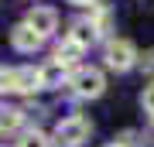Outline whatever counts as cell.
<instances>
[{
  "mask_svg": "<svg viewBox=\"0 0 154 147\" xmlns=\"http://www.w3.org/2000/svg\"><path fill=\"white\" fill-rule=\"evenodd\" d=\"M65 82H69V89H72L79 99H99V96L106 93V75H103V69H96V65H79V69H72Z\"/></svg>",
  "mask_w": 154,
  "mask_h": 147,
  "instance_id": "1",
  "label": "cell"
},
{
  "mask_svg": "<svg viewBox=\"0 0 154 147\" xmlns=\"http://www.w3.org/2000/svg\"><path fill=\"white\" fill-rule=\"evenodd\" d=\"M137 58H140V51H137V44H134L130 38H106V48H103L106 69H113V72H130L134 65H137Z\"/></svg>",
  "mask_w": 154,
  "mask_h": 147,
  "instance_id": "2",
  "label": "cell"
},
{
  "mask_svg": "<svg viewBox=\"0 0 154 147\" xmlns=\"http://www.w3.org/2000/svg\"><path fill=\"white\" fill-rule=\"evenodd\" d=\"M89 133H93V123L86 116H69V120H62L55 127V144L58 147H82L89 140Z\"/></svg>",
  "mask_w": 154,
  "mask_h": 147,
  "instance_id": "3",
  "label": "cell"
},
{
  "mask_svg": "<svg viewBox=\"0 0 154 147\" xmlns=\"http://www.w3.org/2000/svg\"><path fill=\"white\" fill-rule=\"evenodd\" d=\"M24 24L31 27V31H38L45 41L51 38V34H58V11L55 7H48V4H34L28 17H24Z\"/></svg>",
  "mask_w": 154,
  "mask_h": 147,
  "instance_id": "4",
  "label": "cell"
},
{
  "mask_svg": "<svg viewBox=\"0 0 154 147\" xmlns=\"http://www.w3.org/2000/svg\"><path fill=\"white\" fill-rule=\"evenodd\" d=\"M11 44H14V51H21V55H34L45 44V38L21 21V24H14V31H11Z\"/></svg>",
  "mask_w": 154,
  "mask_h": 147,
  "instance_id": "5",
  "label": "cell"
},
{
  "mask_svg": "<svg viewBox=\"0 0 154 147\" xmlns=\"http://www.w3.org/2000/svg\"><path fill=\"white\" fill-rule=\"evenodd\" d=\"M86 21L93 24L96 38H106V34H110V27H113V11H110V4H103V0H93V4H89Z\"/></svg>",
  "mask_w": 154,
  "mask_h": 147,
  "instance_id": "6",
  "label": "cell"
},
{
  "mask_svg": "<svg viewBox=\"0 0 154 147\" xmlns=\"http://www.w3.org/2000/svg\"><path fill=\"white\" fill-rule=\"evenodd\" d=\"M41 89V72L34 65H21L14 69V93H24V96H34Z\"/></svg>",
  "mask_w": 154,
  "mask_h": 147,
  "instance_id": "7",
  "label": "cell"
},
{
  "mask_svg": "<svg viewBox=\"0 0 154 147\" xmlns=\"http://www.w3.org/2000/svg\"><path fill=\"white\" fill-rule=\"evenodd\" d=\"M65 38L72 44H79V48H89V44H96V31H93V24L86 21V17H79V21H72L69 24V31H65Z\"/></svg>",
  "mask_w": 154,
  "mask_h": 147,
  "instance_id": "8",
  "label": "cell"
},
{
  "mask_svg": "<svg viewBox=\"0 0 154 147\" xmlns=\"http://www.w3.org/2000/svg\"><path fill=\"white\" fill-rule=\"evenodd\" d=\"M82 51H86V48H79V44H72V41L65 38V41H58V44H55V55H51V62H55V65H62V69H79V58H82Z\"/></svg>",
  "mask_w": 154,
  "mask_h": 147,
  "instance_id": "9",
  "label": "cell"
},
{
  "mask_svg": "<svg viewBox=\"0 0 154 147\" xmlns=\"http://www.w3.org/2000/svg\"><path fill=\"white\" fill-rule=\"evenodd\" d=\"M24 123V109L17 106H0V133H17Z\"/></svg>",
  "mask_w": 154,
  "mask_h": 147,
  "instance_id": "10",
  "label": "cell"
},
{
  "mask_svg": "<svg viewBox=\"0 0 154 147\" xmlns=\"http://www.w3.org/2000/svg\"><path fill=\"white\" fill-rule=\"evenodd\" d=\"M38 72H41V89H55V86H62V79H65V69L55 65V62L41 65Z\"/></svg>",
  "mask_w": 154,
  "mask_h": 147,
  "instance_id": "11",
  "label": "cell"
},
{
  "mask_svg": "<svg viewBox=\"0 0 154 147\" xmlns=\"http://www.w3.org/2000/svg\"><path fill=\"white\" fill-rule=\"evenodd\" d=\"M17 147H51V140H48L41 130H28V133H21Z\"/></svg>",
  "mask_w": 154,
  "mask_h": 147,
  "instance_id": "12",
  "label": "cell"
},
{
  "mask_svg": "<svg viewBox=\"0 0 154 147\" xmlns=\"http://www.w3.org/2000/svg\"><path fill=\"white\" fill-rule=\"evenodd\" d=\"M113 144H120V147H144V144H147V140H144V137H140L137 130H123V133L116 137Z\"/></svg>",
  "mask_w": 154,
  "mask_h": 147,
  "instance_id": "13",
  "label": "cell"
},
{
  "mask_svg": "<svg viewBox=\"0 0 154 147\" xmlns=\"http://www.w3.org/2000/svg\"><path fill=\"white\" fill-rule=\"evenodd\" d=\"M140 106L147 109V116H151V120H154V82H151L147 89H144V96H140Z\"/></svg>",
  "mask_w": 154,
  "mask_h": 147,
  "instance_id": "14",
  "label": "cell"
},
{
  "mask_svg": "<svg viewBox=\"0 0 154 147\" xmlns=\"http://www.w3.org/2000/svg\"><path fill=\"white\" fill-rule=\"evenodd\" d=\"M0 93H14V69H0Z\"/></svg>",
  "mask_w": 154,
  "mask_h": 147,
  "instance_id": "15",
  "label": "cell"
},
{
  "mask_svg": "<svg viewBox=\"0 0 154 147\" xmlns=\"http://www.w3.org/2000/svg\"><path fill=\"white\" fill-rule=\"evenodd\" d=\"M137 65L147 72V75H154V48H147V51L140 55V58H137Z\"/></svg>",
  "mask_w": 154,
  "mask_h": 147,
  "instance_id": "16",
  "label": "cell"
},
{
  "mask_svg": "<svg viewBox=\"0 0 154 147\" xmlns=\"http://www.w3.org/2000/svg\"><path fill=\"white\" fill-rule=\"evenodd\" d=\"M69 4H75V7H89L93 0H69Z\"/></svg>",
  "mask_w": 154,
  "mask_h": 147,
  "instance_id": "17",
  "label": "cell"
},
{
  "mask_svg": "<svg viewBox=\"0 0 154 147\" xmlns=\"http://www.w3.org/2000/svg\"><path fill=\"white\" fill-rule=\"evenodd\" d=\"M106 147H120V144H106Z\"/></svg>",
  "mask_w": 154,
  "mask_h": 147,
  "instance_id": "18",
  "label": "cell"
}]
</instances>
